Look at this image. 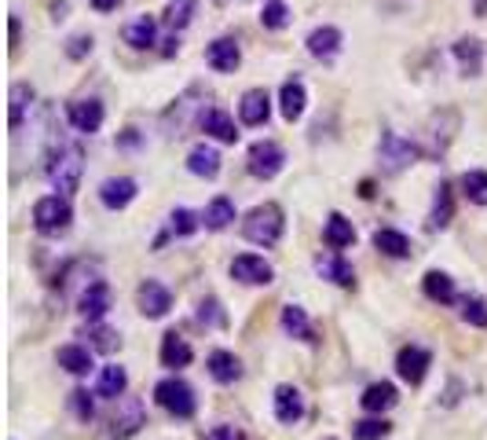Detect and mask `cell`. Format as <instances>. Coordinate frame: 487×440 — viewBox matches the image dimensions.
Listing matches in <instances>:
<instances>
[{"instance_id":"41","label":"cell","mask_w":487,"mask_h":440,"mask_svg":"<svg viewBox=\"0 0 487 440\" xmlns=\"http://www.w3.org/2000/svg\"><path fill=\"white\" fill-rule=\"evenodd\" d=\"M198 213H191V209H172V216H169V228H172V236H194L198 232Z\"/></svg>"},{"instance_id":"1","label":"cell","mask_w":487,"mask_h":440,"mask_svg":"<svg viewBox=\"0 0 487 440\" xmlns=\"http://www.w3.org/2000/svg\"><path fill=\"white\" fill-rule=\"evenodd\" d=\"M81 173H85V151L81 143L74 140H59L48 154V180L59 194H74L78 183H81Z\"/></svg>"},{"instance_id":"4","label":"cell","mask_w":487,"mask_h":440,"mask_svg":"<svg viewBox=\"0 0 487 440\" xmlns=\"http://www.w3.org/2000/svg\"><path fill=\"white\" fill-rule=\"evenodd\" d=\"M418 147L410 143V140H403L399 132H381V143H378V162H381V169L389 173V176H396V173H403L407 165H414L418 162Z\"/></svg>"},{"instance_id":"15","label":"cell","mask_w":487,"mask_h":440,"mask_svg":"<svg viewBox=\"0 0 487 440\" xmlns=\"http://www.w3.org/2000/svg\"><path fill=\"white\" fill-rule=\"evenodd\" d=\"M205 63H209L216 74H234L238 63H242V52H238V45H234L231 37H220V41H212V45L205 48Z\"/></svg>"},{"instance_id":"20","label":"cell","mask_w":487,"mask_h":440,"mask_svg":"<svg viewBox=\"0 0 487 440\" xmlns=\"http://www.w3.org/2000/svg\"><path fill=\"white\" fill-rule=\"evenodd\" d=\"M323 239H326L330 250H345V246H352V243H356L352 220L341 216V213H330V216H326V228H323Z\"/></svg>"},{"instance_id":"33","label":"cell","mask_w":487,"mask_h":440,"mask_svg":"<svg viewBox=\"0 0 487 440\" xmlns=\"http://www.w3.org/2000/svg\"><path fill=\"white\" fill-rule=\"evenodd\" d=\"M374 246L385 254V257H410V239L396 228H378L374 232Z\"/></svg>"},{"instance_id":"18","label":"cell","mask_w":487,"mask_h":440,"mask_svg":"<svg viewBox=\"0 0 487 440\" xmlns=\"http://www.w3.org/2000/svg\"><path fill=\"white\" fill-rule=\"evenodd\" d=\"M301 414H305V396H301V389L279 385V389H275V418H279L283 425H294V422H301Z\"/></svg>"},{"instance_id":"27","label":"cell","mask_w":487,"mask_h":440,"mask_svg":"<svg viewBox=\"0 0 487 440\" xmlns=\"http://www.w3.org/2000/svg\"><path fill=\"white\" fill-rule=\"evenodd\" d=\"M396 400H399V393H396L392 382H374V385H367V393L359 396V403H363L367 411H374V414L396 407Z\"/></svg>"},{"instance_id":"21","label":"cell","mask_w":487,"mask_h":440,"mask_svg":"<svg viewBox=\"0 0 487 440\" xmlns=\"http://www.w3.org/2000/svg\"><path fill=\"white\" fill-rule=\"evenodd\" d=\"M187 169H191L194 176L212 180V176L220 173V151H216V147H209V143H198V147L187 154Z\"/></svg>"},{"instance_id":"5","label":"cell","mask_w":487,"mask_h":440,"mask_svg":"<svg viewBox=\"0 0 487 440\" xmlns=\"http://www.w3.org/2000/svg\"><path fill=\"white\" fill-rule=\"evenodd\" d=\"M154 400H158L169 414H176V418H191L194 407H198L194 389H191L183 378H165V382H158V385H154Z\"/></svg>"},{"instance_id":"49","label":"cell","mask_w":487,"mask_h":440,"mask_svg":"<svg viewBox=\"0 0 487 440\" xmlns=\"http://www.w3.org/2000/svg\"><path fill=\"white\" fill-rule=\"evenodd\" d=\"M140 143V136H136V129H129L125 136H121V147H136Z\"/></svg>"},{"instance_id":"26","label":"cell","mask_w":487,"mask_h":440,"mask_svg":"<svg viewBox=\"0 0 487 440\" xmlns=\"http://www.w3.org/2000/svg\"><path fill=\"white\" fill-rule=\"evenodd\" d=\"M125 389H129V374H125V367L107 363V367L99 371V385H96V393L107 396V400H121Z\"/></svg>"},{"instance_id":"46","label":"cell","mask_w":487,"mask_h":440,"mask_svg":"<svg viewBox=\"0 0 487 440\" xmlns=\"http://www.w3.org/2000/svg\"><path fill=\"white\" fill-rule=\"evenodd\" d=\"M85 52H92V37H85V34H81V37H74V41L67 45V56H70V59H81Z\"/></svg>"},{"instance_id":"44","label":"cell","mask_w":487,"mask_h":440,"mask_svg":"<svg viewBox=\"0 0 487 440\" xmlns=\"http://www.w3.org/2000/svg\"><path fill=\"white\" fill-rule=\"evenodd\" d=\"M70 403H74V414H78L81 422H92L96 407H92V396H88L85 389H74V393H70Z\"/></svg>"},{"instance_id":"30","label":"cell","mask_w":487,"mask_h":440,"mask_svg":"<svg viewBox=\"0 0 487 440\" xmlns=\"http://www.w3.org/2000/svg\"><path fill=\"white\" fill-rule=\"evenodd\" d=\"M198 96H202V92H198V89H191V92H187L183 100H176V107L165 114V129H169V136H183L187 118H191V114H194V107H198V103H194Z\"/></svg>"},{"instance_id":"40","label":"cell","mask_w":487,"mask_h":440,"mask_svg":"<svg viewBox=\"0 0 487 440\" xmlns=\"http://www.w3.org/2000/svg\"><path fill=\"white\" fill-rule=\"evenodd\" d=\"M290 19H294V12L283 5V0H268L264 12H261L264 30H283V26H290Z\"/></svg>"},{"instance_id":"22","label":"cell","mask_w":487,"mask_h":440,"mask_svg":"<svg viewBox=\"0 0 487 440\" xmlns=\"http://www.w3.org/2000/svg\"><path fill=\"white\" fill-rule=\"evenodd\" d=\"M194 360V352H191V345H187V338H180L176 330H169L165 338H161V363L165 367H187Z\"/></svg>"},{"instance_id":"7","label":"cell","mask_w":487,"mask_h":440,"mask_svg":"<svg viewBox=\"0 0 487 440\" xmlns=\"http://www.w3.org/2000/svg\"><path fill=\"white\" fill-rule=\"evenodd\" d=\"M283 165H286V154H283L279 143L261 140V143L250 147V173H254L257 180H275V176L283 173Z\"/></svg>"},{"instance_id":"39","label":"cell","mask_w":487,"mask_h":440,"mask_svg":"<svg viewBox=\"0 0 487 440\" xmlns=\"http://www.w3.org/2000/svg\"><path fill=\"white\" fill-rule=\"evenodd\" d=\"M392 433V425L385 418H363V422H352V440H385Z\"/></svg>"},{"instance_id":"23","label":"cell","mask_w":487,"mask_h":440,"mask_svg":"<svg viewBox=\"0 0 487 440\" xmlns=\"http://www.w3.org/2000/svg\"><path fill=\"white\" fill-rule=\"evenodd\" d=\"M205 367H209V374L216 378V382H238L242 378V363H238V356L234 352H223V349H216V352H209V360H205Z\"/></svg>"},{"instance_id":"6","label":"cell","mask_w":487,"mask_h":440,"mask_svg":"<svg viewBox=\"0 0 487 440\" xmlns=\"http://www.w3.org/2000/svg\"><path fill=\"white\" fill-rule=\"evenodd\" d=\"M147 425V411H143V400L140 396H121L118 400V411L110 414V440H129L136 436L140 429Z\"/></svg>"},{"instance_id":"47","label":"cell","mask_w":487,"mask_h":440,"mask_svg":"<svg viewBox=\"0 0 487 440\" xmlns=\"http://www.w3.org/2000/svg\"><path fill=\"white\" fill-rule=\"evenodd\" d=\"M205 440H242V433H238L234 425H216V429H212Z\"/></svg>"},{"instance_id":"38","label":"cell","mask_w":487,"mask_h":440,"mask_svg":"<svg viewBox=\"0 0 487 440\" xmlns=\"http://www.w3.org/2000/svg\"><path fill=\"white\" fill-rule=\"evenodd\" d=\"M191 19H194V0H169V8H165V26H169L172 34L183 30Z\"/></svg>"},{"instance_id":"36","label":"cell","mask_w":487,"mask_h":440,"mask_svg":"<svg viewBox=\"0 0 487 440\" xmlns=\"http://www.w3.org/2000/svg\"><path fill=\"white\" fill-rule=\"evenodd\" d=\"M283 330H286L290 338L316 341V338H312V323H308V316H305L301 305H286V309H283Z\"/></svg>"},{"instance_id":"17","label":"cell","mask_w":487,"mask_h":440,"mask_svg":"<svg viewBox=\"0 0 487 440\" xmlns=\"http://www.w3.org/2000/svg\"><path fill=\"white\" fill-rule=\"evenodd\" d=\"M136 180H129V176H110V180H103V187H99V198H103V205L107 209H125L132 198H136Z\"/></svg>"},{"instance_id":"11","label":"cell","mask_w":487,"mask_h":440,"mask_svg":"<svg viewBox=\"0 0 487 440\" xmlns=\"http://www.w3.org/2000/svg\"><path fill=\"white\" fill-rule=\"evenodd\" d=\"M316 272H319V279H326V283H334V287H356V272H352V265H348L337 250L319 254V257H316Z\"/></svg>"},{"instance_id":"13","label":"cell","mask_w":487,"mask_h":440,"mask_svg":"<svg viewBox=\"0 0 487 440\" xmlns=\"http://www.w3.org/2000/svg\"><path fill=\"white\" fill-rule=\"evenodd\" d=\"M67 118H70V125H74L78 132L92 136V132H99V125H103V103H99V100H74L70 110H67Z\"/></svg>"},{"instance_id":"34","label":"cell","mask_w":487,"mask_h":440,"mask_svg":"<svg viewBox=\"0 0 487 440\" xmlns=\"http://www.w3.org/2000/svg\"><path fill=\"white\" fill-rule=\"evenodd\" d=\"M56 360H59L63 371H70V374H78V378L92 371V352H88L85 345H63Z\"/></svg>"},{"instance_id":"50","label":"cell","mask_w":487,"mask_h":440,"mask_svg":"<svg viewBox=\"0 0 487 440\" xmlns=\"http://www.w3.org/2000/svg\"><path fill=\"white\" fill-rule=\"evenodd\" d=\"M472 12H476L480 19H487V0H472Z\"/></svg>"},{"instance_id":"32","label":"cell","mask_w":487,"mask_h":440,"mask_svg":"<svg viewBox=\"0 0 487 440\" xmlns=\"http://www.w3.org/2000/svg\"><path fill=\"white\" fill-rule=\"evenodd\" d=\"M12 107H8V125H12V132H19V125H23V118H26V110L34 107V89L26 85V81H19V85H12Z\"/></svg>"},{"instance_id":"9","label":"cell","mask_w":487,"mask_h":440,"mask_svg":"<svg viewBox=\"0 0 487 440\" xmlns=\"http://www.w3.org/2000/svg\"><path fill=\"white\" fill-rule=\"evenodd\" d=\"M429 367H432V356H429V349H421V345H407V349H399V356H396V371H399V378L410 382V385H421L425 374H429Z\"/></svg>"},{"instance_id":"43","label":"cell","mask_w":487,"mask_h":440,"mask_svg":"<svg viewBox=\"0 0 487 440\" xmlns=\"http://www.w3.org/2000/svg\"><path fill=\"white\" fill-rule=\"evenodd\" d=\"M88 338H92V345L99 349V352H114L118 345H121V338L110 330V327H96L92 323V330H88Z\"/></svg>"},{"instance_id":"8","label":"cell","mask_w":487,"mask_h":440,"mask_svg":"<svg viewBox=\"0 0 487 440\" xmlns=\"http://www.w3.org/2000/svg\"><path fill=\"white\" fill-rule=\"evenodd\" d=\"M231 276L238 279V283H246V287H268L272 283V265L264 261V257H257V254H238L234 261H231Z\"/></svg>"},{"instance_id":"28","label":"cell","mask_w":487,"mask_h":440,"mask_svg":"<svg viewBox=\"0 0 487 440\" xmlns=\"http://www.w3.org/2000/svg\"><path fill=\"white\" fill-rule=\"evenodd\" d=\"M154 41H158V23L150 19V16H140L136 23H129L125 26V45H132V48H154Z\"/></svg>"},{"instance_id":"2","label":"cell","mask_w":487,"mask_h":440,"mask_svg":"<svg viewBox=\"0 0 487 440\" xmlns=\"http://www.w3.org/2000/svg\"><path fill=\"white\" fill-rule=\"evenodd\" d=\"M283 228H286V220H283V209L275 202H264V205L250 209L246 220H242V236H246L250 243H257V246H275L283 239Z\"/></svg>"},{"instance_id":"25","label":"cell","mask_w":487,"mask_h":440,"mask_svg":"<svg viewBox=\"0 0 487 440\" xmlns=\"http://www.w3.org/2000/svg\"><path fill=\"white\" fill-rule=\"evenodd\" d=\"M231 220H234V202L223 198V194H216V198L205 205V213H202V225H205L209 232H223Z\"/></svg>"},{"instance_id":"31","label":"cell","mask_w":487,"mask_h":440,"mask_svg":"<svg viewBox=\"0 0 487 440\" xmlns=\"http://www.w3.org/2000/svg\"><path fill=\"white\" fill-rule=\"evenodd\" d=\"M202 129H205L212 140H220V143H234V140H238V129H234V121H231L223 110H216V107L202 114Z\"/></svg>"},{"instance_id":"35","label":"cell","mask_w":487,"mask_h":440,"mask_svg":"<svg viewBox=\"0 0 487 440\" xmlns=\"http://www.w3.org/2000/svg\"><path fill=\"white\" fill-rule=\"evenodd\" d=\"M421 287H425V298L436 301V305H451L454 301V279L447 272H429Z\"/></svg>"},{"instance_id":"14","label":"cell","mask_w":487,"mask_h":440,"mask_svg":"<svg viewBox=\"0 0 487 440\" xmlns=\"http://www.w3.org/2000/svg\"><path fill=\"white\" fill-rule=\"evenodd\" d=\"M268 114H272V96H268V89H250L246 96H242V103H238L242 125H264Z\"/></svg>"},{"instance_id":"51","label":"cell","mask_w":487,"mask_h":440,"mask_svg":"<svg viewBox=\"0 0 487 440\" xmlns=\"http://www.w3.org/2000/svg\"><path fill=\"white\" fill-rule=\"evenodd\" d=\"M12 48H19V19H12Z\"/></svg>"},{"instance_id":"16","label":"cell","mask_w":487,"mask_h":440,"mask_svg":"<svg viewBox=\"0 0 487 440\" xmlns=\"http://www.w3.org/2000/svg\"><path fill=\"white\" fill-rule=\"evenodd\" d=\"M454 59H458V70L465 78H480L483 74V41L480 37H461L454 45Z\"/></svg>"},{"instance_id":"10","label":"cell","mask_w":487,"mask_h":440,"mask_svg":"<svg viewBox=\"0 0 487 440\" xmlns=\"http://www.w3.org/2000/svg\"><path fill=\"white\" fill-rule=\"evenodd\" d=\"M136 301H140V312L147 316V320H161V316H169V309H172V294L158 283V279H147V283H140V290H136Z\"/></svg>"},{"instance_id":"24","label":"cell","mask_w":487,"mask_h":440,"mask_svg":"<svg viewBox=\"0 0 487 440\" xmlns=\"http://www.w3.org/2000/svg\"><path fill=\"white\" fill-rule=\"evenodd\" d=\"M451 216H454V194H451V183H440L432 198V213H429V228L443 232L451 225Z\"/></svg>"},{"instance_id":"3","label":"cell","mask_w":487,"mask_h":440,"mask_svg":"<svg viewBox=\"0 0 487 440\" xmlns=\"http://www.w3.org/2000/svg\"><path fill=\"white\" fill-rule=\"evenodd\" d=\"M70 220H74V209H70L67 194H48L34 205V228L41 236H63L70 228Z\"/></svg>"},{"instance_id":"48","label":"cell","mask_w":487,"mask_h":440,"mask_svg":"<svg viewBox=\"0 0 487 440\" xmlns=\"http://www.w3.org/2000/svg\"><path fill=\"white\" fill-rule=\"evenodd\" d=\"M88 5H92L96 12H114V8L121 5V0H88Z\"/></svg>"},{"instance_id":"12","label":"cell","mask_w":487,"mask_h":440,"mask_svg":"<svg viewBox=\"0 0 487 440\" xmlns=\"http://www.w3.org/2000/svg\"><path fill=\"white\" fill-rule=\"evenodd\" d=\"M78 309H81V316H85L88 323H99V320L110 312V287H107L103 279L88 283V287L81 290V301H78Z\"/></svg>"},{"instance_id":"19","label":"cell","mask_w":487,"mask_h":440,"mask_svg":"<svg viewBox=\"0 0 487 440\" xmlns=\"http://www.w3.org/2000/svg\"><path fill=\"white\" fill-rule=\"evenodd\" d=\"M308 52L316 56V59H334L337 52H341V30L337 26H319V30H312L308 34Z\"/></svg>"},{"instance_id":"29","label":"cell","mask_w":487,"mask_h":440,"mask_svg":"<svg viewBox=\"0 0 487 440\" xmlns=\"http://www.w3.org/2000/svg\"><path fill=\"white\" fill-rule=\"evenodd\" d=\"M305 103H308V96H305V85L294 78V81H286L283 85V92H279V107H283V118L286 121H297L301 114H305Z\"/></svg>"},{"instance_id":"45","label":"cell","mask_w":487,"mask_h":440,"mask_svg":"<svg viewBox=\"0 0 487 440\" xmlns=\"http://www.w3.org/2000/svg\"><path fill=\"white\" fill-rule=\"evenodd\" d=\"M198 320L209 323V327H220V323H223V312H220L216 301H202V305H198Z\"/></svg>"},{"instance_id":"37","label":"cell","mask_w":487,"mask_h":440,"mask_svg":"<svg viewBox=\"0 0 487 440\" xmlns=\"http://www.w3.org/2000/svg\"><path fill=\"white\" fill-rule=\"evenodd\" d=\"M461 191H465L469 202L487 205V173H483V169H469V173L461 176Z\"/></svg>"},{"instance_id":"52","label":"cell","mask_w":487,"mask_h":440,"mask_svg":"<svg viewBox=\"0 0 487 440\" xmlns=\"http://www.w3.org/2000/svg\"><path fill=\"white\" fill-rule=\"evenodd\" d=\"M216 5H227V0H216Z\"/></svg>"},{"instance_id":"42","label":"cell","mask_w":487,"mask_h":440,"mask_svg":"<svg viewBox=\"0 0 487 440\" xmlns=\"http://www.w3.org/2000/svg\"><path fill=\"white\" fill-rule=\"evenodd\" d=\"M461 320L472 327H487V301L483 298H465L461 301Z\"/></svg>"}]
</instances>
